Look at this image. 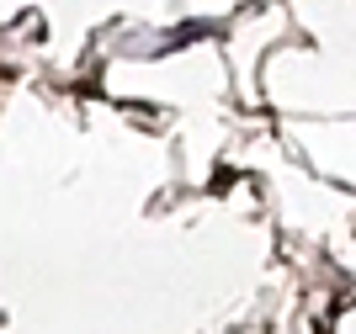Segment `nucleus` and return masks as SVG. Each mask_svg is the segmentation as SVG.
Masks as SVG:
<instances>
[]
</instances>
